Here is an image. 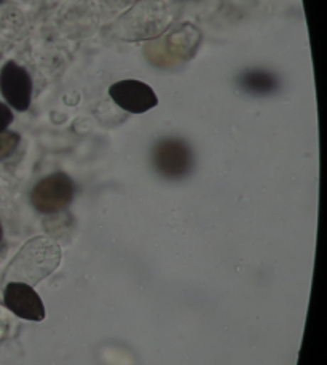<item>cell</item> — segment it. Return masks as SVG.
<instances>
[{"instance_id":"277c9868","label":"cell","mask_w":327,"mask_h":365,"mask_svg":"<svg viewBox=\"0 0 327 365\" xmlns=\"http://www.w3.org/2000/svg\"><path fill=\"white\" fill-rule=\"evenodd\" d=\"M109 95L117 106L131 114H144L159 104L154 88L141 81L127 79L110 86Z\"/></svg>"},{"instance_id":"52a82bcc","label":"cell","mask_w":327,"mask_h":365,"mask_svg":"<svg viewBox=\"0 0 327 365\" xmlns=\"http://www.w3.org/2000/svg\"><path fill=\"white\" fill-rule=\"evenodd\" d=\"M238 86L241 90L251 95H272L278 90L277 76L264 69H251L238 77Z\"/></svg>"},{"instance_id":"8fae6325","label":"cell","mask_w":327,"mask_h":365,"mask_svg":"<svg viewBox=\"0 0 327 365\" xmlns=\"http://www.w3.org/2000/svg\"><path fill=\"white\" fill-rule=\"evenodd\" d=\"M0 2H2V0H0Z\"/></svg>"},{"instance_id":"5b68a950","label":"cell","mask_w":327,"mask_h":365,"mask_svg":"<svg viewBox=\"0 0 327 365\" xmlns=\"http://www.w3.org/2000/svg\"><path fill=\"white\" fill-rule=\"evenodd\" d=\"M0 91L13 109L24 113L31 106L32 79L28 71L9 61L0 71Z\"/></svg>"},{"instance_id":"6da1fadb","label":"cell","mask_w":327,"mask_h":365,"mask_svg":"<svg viewBox=\"0 0 327 365\" xmlns=\"http://www.w3.org/2000/svg\"><path fill=\"white\" fill-rule=\"evenodd\" d=\"M61 262V249L47 237H36L24 245L13 263L21 264V277L29 284H37L48 277Z\"/></svg>"},{"instance_id":"7a4b0ae2","label":"cell","mask_w":327,"mask_h":365,"mask_svg":"<svg viewBox=\"0 0 327 365\" xmlns=\"http://www.w3.org/2000/svg\"><path fill=\"white\" fill-rule=\"evenodd\" d=\"M152 164L163 178H186L193 167L192 149L181 138H163L152 149Z\"/></svg>"},{"instance_id":"3957f363","label":"cell","mask_w":327,"mask_h":365,"mask_svg":"<svg viewBox=\"0 0 327 365\" xmlns=\"http://www.w3.org/2000/svg\"><path fill=\"white\" fill-rule=\"evenodd\" d=\"M75 195V185L65 173H53L37 182L31 202L37 212L51 215L68 208Z\"/></svg>"},{"instance_id":"9c48e42d","label":"cell","mask_w":327,"mask_h":365,"mask_svg":"<svg viewBox=\"0 0 327 365\" xmlns=\"http://www.w3.org/2000/svg\"><path fill=\"white\" fill-rule=\"evenodd\" d=\"M11 122H13V113L9 108V104L0 103V132H5V130L11 125Z\"/></svg>"},{"instance_id":"30bf717a","label":"cell","mask_w":327,"mask_h":365,"mask_svg":"<svg viewBox=\"0 0 327 365\" xmlns=\"http://www.w3.org/2000/svg\"><path fill=\"white\" fill-rule=\"evenodd\" d=\"M2 239H4V231H2V225H0V244H2Z\"/></svg>"},{"instance_id":"8992f818","label":"cell","mask_w":327,"mask_h":365,"mask_svg":"<svg viewBox=\"0 0 327 365\" xmlns=\"http://www.w3.org/2000/svg\"><path fill=\"white\" fill-rule=\"evenodd\" d=\"M4 302L13 314L26 321L42 322L47 316L42 298L29 284L10 282L5 287Z\"/></svg>"},{"instance_id":"ba28073f","label":"cell","mask_w":327,"mask_h":365,"mask_svg":"<svg viewBox=\"0 0 327 365\" xmlns=\"http://www.w3.org/2000/svg\"><path fill=\"white\" fill-rule=\"evenodd\" d=\"M21 141V136L15 132H0V160H4L6 158L16 151V148Z\"/></svg>"}]
</instances>
